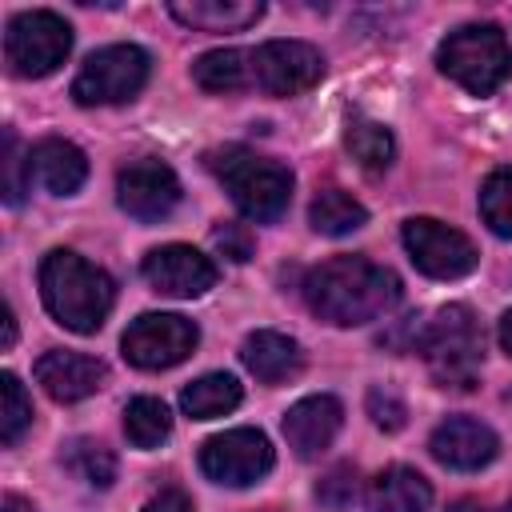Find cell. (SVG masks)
Wrapping results in <instances>:
<instances>
[{
    "label": "cell",
    "instance_id": "6da1fadb",
    "mask_svg": "<svg viewBox=\"0 0 512 512\" xmlns=\"http://www.w3.org/2000/svg\"><path fill=\"white\" fill-rule=\"evenodd\" d=\"M304 296L320 320L336 328H356L388 316L400 304V280L392 268L368 256H332L308 272Z\"/></svg>",
    "mask_w": 512,
    "mask_h": 512
},
{
    "label": "cell",
    "instance_id": "7a4b0ae2",
    "mask_svg": "<svg viewBox=\"0 0 512 512\" xmlns=\"http://www.w3.org/2000/svg\"><path fill=\"white\" fill-rule=\"evenodd\" d=\"M40 296H44V308L68 332L92 336L108 320L112 300H116V288H112L108 272L96 268V264H88L80 252L52 248L40 260Z\"/></svg>",
    "mask_w": 512,
    "mask_h": 512
},
{
    "label": "cell",
    "instance_id": "3957f363",
    "mask_svg": "<svg viewBox=\"0 0 512 512\" xmlns=\"http://www.w3.org/2000/svg\"><path fill=\"white\" fill-rule=\"evenodd\" d=\"M208 168L220 176V184L228 188L232 204L248 216V220H280L288 200H292V172L268 156H256L240 144L216 148L208 152Z\"/></svg>",
    "mask_w": 512,
    "mask_h": 512
},
{
    "label": "cell",
    "instance_id": "277c9868",
    "mask_svg": "<svg viewBox=\"0 0 512 512\" xmlns=\"http://www.w3.org/2000/svg\"><path fill=\"white\" fill-rule=\"evenodd\" d=\"M416 348L424 352V364H428V372L440 388L468 392L480 380L484 336H480V324H476L472 308H464V304L440 308L424 324V332L416 336Z\"/></svg>",
    "mask_w": 512,
    "mask_h": 512
},
{
    "label": "cell",
    "instance_id": "5b68a950",
    "mask_svg": "<svg viewBox=\"0 0 512 512\" xmlns=\"http://www.w3.org/2000/svg\"><path fill=\"white\" fill-rule=\"evenodd\" d=\"M436 64L464 92L488 96L512 76V44L496 24H464L440 40Z\"/></svg>",
    "mask_w": 512,
    "mask_h": 512
},
{
    "label": "cell",
    "instance_id": "8992f818",
    "mask_svg": "<svg viewBox=\"0 0 512 512\" xmlns=\"http://www.w3.org/2000/svg\"><path fill=\"white\" fill-rule=\"evenodd\" d=\"M72 52V28L64 16L36 8V12H20L8 20L4 32V64L12 76L24 80H40L48 72H56L64 64V56Z\"/></svg>",
    "mask_w": 512,
    "mask_h": 512
},
{
    "label": "cell",
    "instance_id": "52a82bcc",
    "mask_svg": "<svg viewBox=\"0 0 512 512\" xmlns=\"http://www.w3.org/2000/svg\"><path fill=\"white\" fill-rule=\"evenodd\" d=\"M148 72H152V60H148L144 48L108 44V48L92 52L80 64V72L72 80V96L84 108H92V104H124L148 84Z\"/></svg>",
    "mask_w": 512,
    "mask_h": 512
},
{
    "label": "cell",
    "instance_id": "ba28073f",
    "mask_svg": "<svg viewBox=\"0 0 512 512\" xmlns=\"http://www.w3.org/2000/svg\"><path fill=\"white\" fill-rule=\"evenodd\" d=\"M200 332L188 316H176V312H144L128 324L120 348H124V360L144 368V372H160V368H176L180 360L192 356Z\"/></svg>",
    "mask_w": 512,
    "mask_h": 512
},
{
    "label": "cell",
    "instance_id": "9c48e42d",
    "mask_svg": "<svg viewBox=\"0 0 512 512\" xmlns=\"http://www.w3.org/2000/svg\"><path fill=\"white\" fill-rule=\"evenodd\" d=\"M404 248H408V256H412V264H416L424 276H432V280H460V276H468V272L476 268V260H480L476 244H472L460 228L440 224V220H432V216H412V220L404 224Z\"/></svg>",
    "mask_w": 512,
    "mask_h": 512
},
{
    "label": "cell",
    "instance_id": "30bf717a",
    "mask_svg": "<svg viewBox=\"0 0 512 512\" xmlns=\"http://www.w3.org/2000/svg\"><path fill=\"white\" fill-rule=\"evenodd\" d=\"M272 444L260 428H228L200 448V472L216 484L244 488L272 472Z\"/></svg>",
    "mask_w": 512,
    "mask_h": 512
},
{
    "label": "cell",
    "instance_id": "8fae6325",
    "mask_svg": "<svg viewBox=\"0 0 512 512\" xmlns=\"http://www.w3.org/2000/svg\"><path fill=\"white\" fill-rule=\"evenodd\" d=\"M324 76V56L304 40H268L252 52V84L268 96H300Z\"/></svg>",
    "mask_w": 512,
    "mask_h": 512
},
{
    "label": "cell",
    "instance_id": "7c38bea8",
    "mask_svg": "<svg viewBox=\"0 0 512 512\" xmlns=\"http://www.w3.org/2000/svg\"><path fill=\"white\" fill-rule=\"evenodd\" d=\"M116 200L132 220H164L180 204V180L164 160H136L116 176Z\"/></svg>",
    "mask_w": 512,
    "mask_h": 512
},
{
    "label": "cell",
    "instance_id": "4fadbf2b",
    "mask_svg": "<svg viewBox=\"0 0 512 512\" xmlns=\"http://www.w3.org/2000/svg\"><path fill=\"white\" fill-rule=\"evenodd\" d=\"M144 280L152 284V292L160 296H172V300H192V296H204L212 284H216V264L188 248V244H164V248H152L140 264Z\"/></svg>",
    "mask_w": 512,
    "mask_h": 512
},
{
    "label": "cell",
    "instance_id": "5bb4252c",
    "mask_svg": "<svg viewBox=\"0 0 512 512\" xmlns=\"http://www.w3.org/2000/svg\"><path fill=\"white\" fill-rule=\"evenodd\" d=\"M428 448L452 472H480L484 464L496 460L500 440H496V432L488 424H480L472 416H448V420L436 424Z\"/></svg>",
    "mask_w": 512,
    "mask_h": 512
},
{
    "label": "cell",
    "instance_id": "9a60e30c",
    "mask_svg": "<svg viewBox=\"0 0 512 512\" xmlns=\"http://www.w3.org/2000/svg\"><path fill=\"white\" fill-rule=\"evenodd\" d=\"M36 380L40 388L56 400V404H76L92 392L104 388L108 380V368L96 360V356H84V352H64V348H52L36 360Z\"/></svg>",
    "mask_w": 512,
    "mask_h": 512
},
{
    "label": "cell",
    "instance_id": "2e32d148",
    "mask_svg": "<svg viewBox=\"0 0 512 512\" xmlns=\"http://www.w3.org/2000/svg\"><path fill=\"white\" fill-rule=\"evenodd\" d=\"M340 424H344V408L336 396H328V392L304 396L284 412V440L300 460H312L336 440Z\"/></svg>",
    "mask_w": 512,
    "mask_h": 512
},
{
    "label": "cell",
    "instance_id": "e0dca14e",
    "mask_svg": "<svg viewBox=\"0 0 512 512\" xmlns=\"http://www.w3.org/2000/svg\"><path fill=\"white\" fill-rule=\"evenodd\" d=\"M28 172L32 180L52 192V196H72L80 192V184L88 180V160L84 152L72 144V140H60V136H48L40 140L32 152H28Z\"/></svg>",
    "mask_w": 512,
    "mask_h": 512
},
{
    "label": "cell",
    "instance_id": "ac0fdd59",
    "mask_svg": "<svg viewBox=\"0 0 512 512\" xmlns=\"http://www.w3.org/2000/svg\"><path fill=\"white\" fill-rule=\"evenodd\" d=\"M240 360L260 384H284L304 368L300 344L292 336H284V332H272V328L252 332L244 340V348H240Z\"/></svg>",
    "mask_w": 512,
    "mask_h": 512
},
{
    "label": "cell",
    "instance_id": "d6986e66",
    "mask_svg": "<svg viewBox=\"0 0 512 512\" xmlns=\"http://www.w3.org/2000/svg\"><path fill=\"white\" fill-rule=\"evenodd\" d=\"M368 512H428L432 488L416 468L392 464L368 480Z\"/></svg>",
    "mask_w": 512,
    "mask_h": 512
},
{
    "label": "cell",
    "instance_id": "ffe728a7",
    "mask_svg": "<svg viewBox=\"0 0 512 512\" xmlns=\"http://www.w3.org/2000/svg\"><path fill=\"white\" fill-rule=\"evenodd\" d=\"M168 12L184 24V28H200V32H240L248 24H256L264 16L260 0H172Z\"/></svg>",
    "mask_w": 512,
    "mask_h": 512
},
{
    "label": "cell",
    "instance_id": "44dd1931",
    "mask_svg": "<svg viewBox=\"0 0 512 512\" xmlns=\"http://www.w3.org/2000/svg\"><path fill=\"white\" fill-rule=\"evenodd\" d=\"M192 80L204 92H240L252 84V52L244 48H212L192 64Z\"/></svg>",
    "mask_w": 512,
    "mask_h": 512
},
{
    "label": "cell",
    "instance_id": "7402d4cb",
    "mask_svg": "<svg viewBox=\"0 0 512 512\" xmlns=\"http://www.w3.org/2000/svg\"><path fill=\"white\" fill-rule=\"evenodd\" d=\"M236 404H240V384H236V376H228V372H208V376L192 380V384L180 392V408H184L192 420L228 416Z\"/></svg>",
    "mask_w": 512,
    "mask_h": 512
},
{
    "label": "cell",
    "instance_id": "603a6c76",
    "mask_svg": "<svg viewBox=\"0 0 512 512\" xmlns=\"http://www.w3.org/2000/svg\"><path fill=\"white\" fill-rule=\"evenodd\" d=\"M308 220H312V228L320 236H348V232H356V228L368 224V208L360 200H352L348 192H340V188H324L312 200Z\"/></svg>",
    "mask_w": 512,
    "mask_h": 512
},
{
    "label": "cell",
    "instance_id": "cb8c5ba5",
    "mask_svg": "<svg viewBox=\"0 0 512 512\" xmlns=\"http://www.w3.org/2000/svg\"><path fill=\"white\" fill-rule=\"evenodd\" d=\"M344 144H348L352 160H356L364 172H384V168L392 164V156H396V140H392V132H388L384 124H376V120H364V116L348 120Z\"/></svg>",
    "mask_w": 512,
    "mask_h": 512
},
{
    "label": "cell",
    "instance_id": "d4e9b609",
    "mask_svg": "<svg viewBox=\"0 0 512 512\" xmlns=\"http://www.w3.org/2000/svg\"><path fill=\"white\" fill-rule=\"evenodd\" d=\"M124 436L136 448H160L172 436V412L156 396H136L124 408Z\"/></svg>",
    "mask_w": 512,
    "mask_h": 512
},
{
    "label": "cell",
    "instance_id": "484cf974",
    "mask_svg": "<svg viewBox=\"0 0 512 512\" xmlns=\"http://www.w3.org/2000/svg\"><path fill=\"white\" fill-rule=\"evenodd\" d=\"M64 464L88 488H108L116 480V456L96 440H68L64 444Z\"/></svg>",
    "mask_w": 512,
    "mask_h": 512
},
{
    "label": "cell",
    "instance_id": "4316f807",
    "mask_svg": "<svg viewBox=\"0 0 512 512\" xmlns=\"http://www.w3.org/2000/svg\"><path fill=\"white\" fill-rule=\"evenodd\" d=\"M480 216L496 236H512V168H496L480 188Z\"/></svg>",
    "mask_w": 512,
    "mask_h": 512
},
{
    "label": "cell",
    "instance_id": "83f0119b",
    "mask_svg": "<svg viewBox=\"0 0 512 512\" xmlns=\"http://www.w3.org/2000/svg\"><path fill=\"white\" fill-rule=\"evenodd\" d=\"M28 424H32V400L24 396V384L12 372H4L0 376V440L16 444Z\"/></svg>",
    "mask_w": 512,
    "mask_h": 512
},
{
    "label": "cell",
    "instance_id": "f1b7e54d",
    "mask_svg": "<svg viewBox=\"0 0 512 512\" xmlns=\"http://www.w3.org/2000/svg\"><path fill=\"white\" fill-rule=\"evenodd\" d=\"M368 416L376 420V428L396 432V428H404L408 408H404V400H400L392 388H372V392H368Z\"/></svg>",
    "mask_w": 512,
    "mask_h": 512
},
{
    "label": "cell",
    "instance_id": "f546056e",
    "mask_svg": "<svg viewBox=\"0 0 512 512\" xmlns=\"http://www.w3.org/2000/svg\"><path fill=\"white\" fill-rule=\"evenodd\" d=\"M32 180L28 172V160H20V148H16V136L4 132V200L8 204H20L24 196V184Z\"/></svg>",
    "mask_w": 512,
    "mask_h": 512
},
{
    "label": "cell",
    "instance_id": "4dcf8cb0",
    "mask_svg": "<svg viewBox=\"0 0 512 512\" xmlns=\"http://www.w3.org/2000/svg\"><path fill=\"white\" fill-rule=\"evenodd\" d=\"M316 500L328 508H348L356 500V472L352 468H332L320 484H316Z\"/></svg>",
    "mask_w": 512,
    "mask_h": 512
},
{
    "label": "cell",
    "instance_id": "1f68e13d",
    "mask_svg": "<svg viewBox=\"0 0 512 512\" xmlns=\"http://www.w3.org/2000/svg\"><path fill=\"white\" fill-rule=\"evenodd\" d=\"M212 240H216V248H220L224 256H232V260H248V256H252V232H248L244 224H220V228L212 232Z\"/></svg>",
    "mask_w": 512,
    "mask_h": 512
},
{
    "label": "cell",
    "instance_id": "d6a6232c",
    "mask_svg": "<svg viewBox=\"0 0 512 512\" xmlns=\"http://www.w3.org/2000/svg\"><path fill=\"white\" fill-rule=\"evenodd\" d=\"M144 512H192V504L184 492H160L156 500L144 504Z\"/></svg>",
    "mask_w": 512,
    "mask_h": 512
},
{
    "label": "cell",
    "instance_id": "836d02e7",
    "mask_svg": "<svg viewBox=\"0 0 512 512\" xmlns=\"http://www.w3.org/2000/svg\"><path fill=\"white\" fill-rule=\"evenodd\" d=\"M500 344H504V352L512 356V308L500 316Z\"/></svg>",
    "mask_w": 512,
    "mask_h": 512
},
{
    "label": "cell",
    "instance_id": "e575fe53",
    "mask_svg": "<svg viewBox=\"0 0 512 512\" xmlns=\"http://www.w3.org/2000/svg\"><path fill=\"white\" fill-rule=\"evenodd\" d=\"M16 344V316H12V308H4V348H12Z\"/></svg>",
    "mask_w": 512,
    "mask_h": 512
},
{
    "label": "cell",
    "instance_id": "d590c367",
    "mask_svg": "<svg viewBox=\"0 0 512 512\" xmlns=\"http://www.w3.org/2000/svg\"><path fill=\"white\" fill-rule=\"evenodd\" d=\"M4 512H36L24 496H4Z\"/></svg>",
    "mask_w": 512,
    "mask_h": 512
},
{
    "label": "cell",
    "instance_id": "8d00e7d4",
    "mask_svg": "<svg viewBox=\"0 0 512 512\" xmlns=\"http://www.w3.org/2000/svg\"><path fill=\"white\" fill-rule=\"evenodd\" d=\"M448 512H492V508H484L480 500H456Z\"/></svg>",
    "mask_w": 512,
    "mask_h": 512
}]
</instances>
